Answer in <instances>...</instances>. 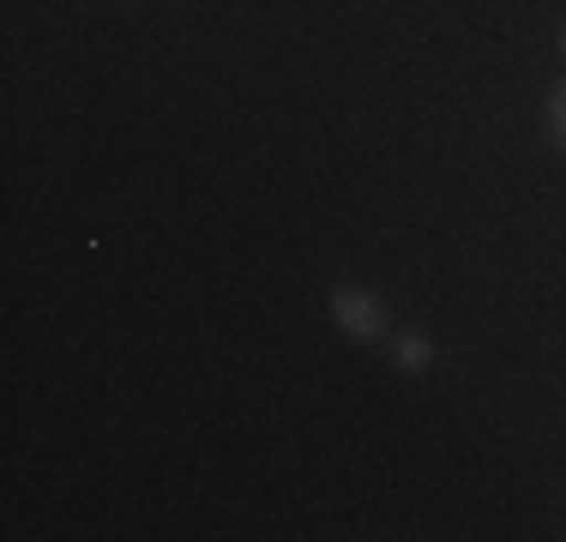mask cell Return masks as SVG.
I'll use <instances>...</instances> for the list:
<instances>
[{
	"label": "cell",
	"instance_id": "3957f363",
	"mask_svg": "<svg viewBox=\"0 0 566 542\" xmlns=\"http://www.w3.org/2000/svg\"><path fill=\"white\" fill-rule=\"evenodd\" d=\"M543 127H548V145H560L566 152V79L555 91H548V108H543Z\"/></svg>",
	"mask_w": 566,
	"mask_h": 542
},
{
	"label": "cell",
	"instance_id": "6da1fadb",
	"mask_svg": "<svg viewBox=\"0 0 566 542\" xmlns=\"http://www.w3.org/2000/svg\"><path fill=\"white\" fill-rule=\"evenodd\" d=\"M332 320L344 325V337H361V344H374V337H386V308L374 302L368 290H356V283H344V290H332Z\"/></svg>",
	"mask_w": 566,
	"mask_h": 542
},
{
	"label": "cell",
	"instance_id": "277c9868",
	"mask_svg": "<svg viewBox=\"0 0 566 542\" xmlns=\"http://www.w3.org/2000/svg\"><path fill=\"white\" fill-rule=\"evenodd\" d=\"M555 43H560V54H566V24H560V37H555Z\"/></svg>",
	"mask_w": 566,
	"mask_h": 542
},
{
	"label": "cell",
	"instance_id": "7a4b0ae2",
	"mask_svg": "<svg viewBox=\"0 0 566 542\" xmlns=\"http://www.w3.org/2000/svg\"><path fill=\"white\" fill-rule=\"evenodd\" d=\"M392 356H398V368H428V362H434V344H428L422 332H398Z\"/></svg>",
	"mask_w": 566,
	"mask_h": 542
}]
</instances>
